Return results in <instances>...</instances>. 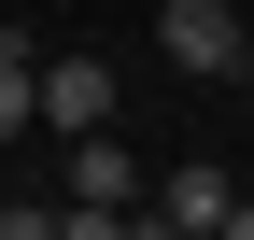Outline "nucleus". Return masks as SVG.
Wrapping results in <instances>:
<instances>
[{
  "mask_svg": "<svg viewBox=\"0 0 254 240\" xmlns=\"http://www.w3.org/2000/svg\"><path fill=\"white\" fill-rule=\"evenodd\" d=\"M226 212H240V184H226V170H212V156H184L170 184H141V226H170V240H212Z\"/></svg>",
  "mask_w": 254,
  "mask_h": 240,
  "instance_id": "obj_3",
  "label": "nucleus"
},
{
  "mask_svg": "<svg viewBox=\"0 0 254 240\" xmlns=\"http://www.w3.org/2000/svg\"><path fill=\"white\" fill-rule=\"evenodd\" d=\"M0 240H71V198H0Z\"/></svg>",
  "mask_w": 254,
  "mask_h": 240,
  "instance_id": "obj_6",
  "label": "nucleus"
},
{
  "mask_svg": "<svg viewBox=\"0 0 254 240\" xmlns=\"http://www.w3.org/2000/svg\"><path fill=\"white\" fill-rule=\"evenodd\" d=\"M127 212H141V170H127L113 127H85V141H71V240H99V226H127Z\"/></svg>",
  "mask_w": 254,
  "mask_h": 240,
  "instance_id": "obj_2",
  "label": "nucleus"
},
{
  "mask_svg": "<svg viewBox=\"0 0 254 240\" xmlns=\"http://www.w3.org/2000/svg\"><path fill=\"white\" fill-rule=\"evenodd\" d=\"M113 99H127V85L99 71V57H43V127H57V141H85V127H113Z\"/></svg>",
  "mask_w": 254,
  "mask_h": 240,
  "instance_id": "obj_4",
  "label": "nucleus"
},
{
  "mask_svg": "<svg viewBox=\"0 0 254 240\" xmlns=\"http://www.w3.org/2000/svg\"><path fill=\"white\" fill-rule=\"evenodd\" d=\"M155 57H170L184 85H240L254 71V14L240 0H155Z\"/></svg>",
  "mask_w": 254,
  "mask_h": 240,
  "instance_id": "obj_1",
  "label": "nucleus"
},
{
  "mask_svg": "<svg viewBox=\"0 0 254 240\" xmlns=\"http://www.w3.org/2000/svg\"><path fill=\"white\" fill-rule=\"evenodd\" d=\"M28 127H43V43L0 28V141H28Z\"/></svg>",
  "mask_w": 254,
  "mask_h": 240,
  "instance_id": "obj_5",
  "label": "nucleus"
}]
</instances>
